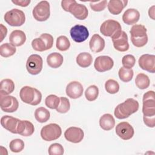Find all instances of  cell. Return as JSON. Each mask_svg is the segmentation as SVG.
I'll return each mask as SVG.
<instances>
[{
    "label": "cell",
    "instance_id": "484cf974",
    "mask_svg": "<svg viewBox=\"0 0 155 155\" xmlns=\"http://www.w3.org/2000/svg\"><path fill=\"white\" fill-rule=\"evenodd\" d=\"M63 61V56L58 52L50 53L47 57V62L48 65L53 68H57L61 67Z\"/></svg>",
    "mask_w": 155,
    "mask_h": 155
},
{
    "label": "cell",
    "instance_id": "4fadbf2b",
    "mask_svg": "<svg viewBox=\"0 0 155 155\" xmlns=\"http://www.w3.org/2000/svg\"><path fill=\"white\" fill-rule=\"evenodd\" d=\"M79 20L85 19L88 15V10L85 5L78 3L75 0L70 5L68 12Z\"/></svg>",
    "mask_w": 155,
    "mask_h": 155
},
{
    "label": "cell",
    "instance_id": "52a82bcc",
    "mask_svg": "<svg viewBox=\"0 0 155 155\" xmlns=\"http://www.w3.org/2000/svg\"><path fill=\"white\" fill-rule=\"evenodd\" d=\"M33 16L38 21H47L50 16V4L47 1H42L38 3L32 11Z\"/></svg>",
    "mask_w": 155,
    "mask_h": 155
},
{
    "label": "cell",
    "instance_id": "d4e9b609",
    "mask_svg": "<svg viewBox=\"0 0 155 155\" xmlns=\"http://www.w3.org/2000/svg\"><path fill=\"white\" fill-rule=\"evenodd\" d=\"M99 125L104 130H111L115 125L114 118L111 114H104L99 119Z\"/></svg>",
    "mask_w": 155,
    "mask_h": 155
},
{
    "label": "cell",
    "instance_id": "8d00e7d4",
    "mask_svg": "<svg viewBox=\"0 0 155 155\" xmlns=\"http://www.w3.org/2000/svg\"><path fill=\"white\" fill-rule=\"evenodd\" d=\"M24 142L21 139H15L10 142L9 148L13 153H19L24 148Z\"/></svg>",
    "mask_w": 155,
    "mask_h": 155
},
{
    "label": "cell",
    "instance_id": "74e56055",
    "mask_svg": "<svg viewBox=\"0 0 155 155\" xmlns=\"http://www.w3.org/2000/svg\"><path fill=\"white\" fill-rule=\"evenodd\" d=\"M70 108V103L69 100L65 97H60V103L56 108V111L60 113H66Z\"/></svg>",
    "mask_w": 155,
    "mask_h": 155
},
{
    "label": "cell",
    "instance_id": "3957f363",
    "mask_svg": "<svg viewBox=\"0 0 155 155\" xmlns=\"http://www.w3.org/2000/svg\"><path fill=\"white\" fill-rule=\"evenodd\" d=\"M19 96L22 102L34 106L39 104L42 100L41 91L30 86L23 87L20 90Z\"/></svg>",
    "mask_w": 155,
    "mask_h": 155
},
{
    "label": "cell",
    "instance_id": "4316f807",
    "mask_svg": "<svg viewBox=\"0 0 155 155\" xmlns=\"http://www.w3.org/2000/svg\"><path fill=\"white\" fill-rule=\"evenodd\" d=\"M15 90V84L12 79H4L0 83V95H8Z\"/></svg>",
    "mask_w": 155,
    "mask_h": 155
},
{
    "label": "cell",
    "instance_id": "7a4b0ae2",
    "mask_svg": "<svg viewBox=\"0 0 155 155\" xmlns=\"http://www.w3.org/2000/svg\"><path fill=\"white\" fill-rule=\"evenodd\" d=\"M147 31V28L142 24H134L131 27L130 33L133 45L136 47H142L147 44L148 36Z\"/></svg>",
    "mask_w": 155,
    "mask_h": 155
},
{
    "label": "cell",
    "instance_id": "ac0fdd59",
    "mask_svg": "<svg viewBox=\"0 0 155 155\" xmlns=\"http://www.w3.org/2000/svg\"><path fill=\"white\" fill-rule=\"evenodd\" d=\"M19 119L11 116H3L1 118L2 127L13 134H17V128Z\"/></svg>",
    "mask_w": 155,
    "mask_h": 155
},
{
    "label": "cell",
    "instance_id": "b9f144b4",
    "mask_svg": "<svg viewBox=\"0 0 155 155\" xmlns=\"http://www.w3.org/2000/svg\"><path fill=\"white\" fill-rule=\"evenodd\" d=\"M107 5V1H99L90 2V8L94 12H101L104 10Z\"/></svg>",
    "mask_w": 155,
    "mask_h": 155
},
{
    "label": "cell",
    "instance_id": "2e32d148",
    "mask_svg": "<svg viewBox=\"0 0 155 155\" xmlns=\"http://www.w3.org/2000/svg\"><path fill=\"white\" fill-rule=\"evenodd\" d=\"M139 67L143 70L151 73L155 72V56L154 54H144L139 59Z\"/></svg>",
    "mask_w": 155,
    "mask_h": 155
},
{
    "label": "cell",
    "instance_id": "f6af8a7d",
    "mask_svg": "<svg viewBox=\"0 0 155 155\" xmlns=\"http://www.w3.org/2000/svg\"><path fill=\"white\" fill-rule=\"evenodd\" d=\"M12 2L16 4V5H19L22 7H27L30 3L31 2L30 0H17V1H12Z\"/></svg>",
    "mask_w": 155,
    "mask_h": 155
},
{
    "label": "cell",
    "instance_id": "d590c367",
    "mask_svg": "<svg viewBox=\"0 0 155 155\" xmlns=\"http://www.w3.org/2000/svg\"><path fill=\"white\" fill-rule=\"evenodd\" d=\"M60 103V98L55 94H50L45 99V105L50 109H56Z\"/></svg>",
    "mask_w": 155,
    "mask_h": 155
},
{
    "label": "cell",
    "instance_id": "e575fe53",
    "mask_svg": "<svg viewBox=\"0 0 155 155\" xmlns=\"http://www.w3.org/2000/svg\"><path fill=\"white\" fill-rule=\"evenodd\" d=\"M105 89L110 94H116L119 90V84L116 81L110 79L105 83Z\"/></svg>",
    "mask_w": 155,
    "mask_h": 155
},
{
    "label": "cell",
    "instance_id": "30bf717a",
    "mask_svg": "<svg viewBox=\"0 0 155 155\" xmlns=\"http://www.w3.org/2000/svg\"><path fill=\"white\" fill-rule=\"evenodd\" d=\"M1 109L6 113H13L19 107L17 99L10 95H0Z\"/></svg>",
    "mask_w": 155,
    "mask_h": 155
},
{
    "label": "cell",
    "instance_id": "5b68a950",
    "mask_svg": "<svg viewBox=\"0 0 155 155\" xmlns=\"http://www.w3.org/2000/svg\"><path fill=\"white\" fill-rule=\"evenodd\" d=\"M4 19L9 25L19 27L24 24L25 15L23 11L18 8H13L5 13Z\"/></svg>",
    "mask_w": 155,
    "mask_h": 155
},
{
    "label": "cell",
    "instance_id": "9c48e42d",
    "mask_svg": "<svg viewBox=\"0 0 155 155\" xmlns=\"http://www.w3.org/2000/svg\"><path fill=\"white\" fill-rule=\"evenodd\" d=\"M43 67V60L41 56L37 54L30 55L26 62V68L27 71L32 74H38L42 70Z\"/></svg>",
    "mask_w": 155,
    "mask_h": 155
},
{
    "label": "cell",
    "instance_id": "603a6c76",
    "mask_svg": "<svg viewBox=\"0 0 155 155\" xmlns=\"http://www.w3.org/2000/svg\"><path fill=\"white\" fill-rule=\"evenodd\" d=\"M127 4L128 1L127 0H110L107 4V7L110 13L117 15L122 12Z\"/></svg>",
    "mask_w": 155,
    "mask_h": 155
},
{
    "label": "cell",
    "instance_id": "ab89813d",
    "mask_svg": "<svg viewBox=\"0 0 155 155\" xmlns=\"http://www.w3.org/2000/svg\"><path fill=\"white\" fill-rule=\"evenodd\" d=\"M48 152L50 155H62L64 154V150L61 144L54 143L50 145Z\"/></svg>",
    "mask_w": 155,
    "mask_h": 155
},
{
    "label": "cell",
    "instance_id": "60d3db41",
    "mask_svg": "<svg viewBox=\"0 0 155 155\" xmlns=\"http://www.w3.org/2000/svg\"><path fill=\"white\" fill-rule=\"evenodd\" d=\"M136 63V58L132 54L125 55L122 59V64L123 67L127 68H133Z\"/></svg>",
    "mask_w": 155,
    "mask_h": 155
},
{
    "label": "cell",
    "instance_id": "8fae6325",
    "mask_svg": "<svg viewBox=\"0 0 155 155\" xmlns=\"http://www.w3.org/2000/svg\"><path fill=\"white\" fill-rule=\"evenodd\" d=\"M70 34L72 39L78 43L85 41L89 36V31L87 28L79 24L72 27L70 30Z\"/></svg>",
    "mask_w": 155,
    "mask_h": 155
},
{
    "label": "cell",
    "instance_id": "c3c4849f",
    "mask_svg": "<svg viewBox=\"0 0 155 155\" xmlns=\"http://www.w3.org/2000/svg\"><path fill=\"white\" fill-rule=\"evenodd\" d=\"M154 8L155 6L153 5L151 6L149 10H148V15L150 18H151L153 20H154Z\"/></svg>",
    "mask_w": 155,
    "mask_h": 155
},
{
    "label": "cell",
    "instance_id": "836d02e7",
    "mask_svg": "<svg viewBox=\"0 0 155 155\" xmlns=\"http://www.w3.org/2000/svg\"><path fill=\"white\" fill-rule=\"evenodd\" d=\"M56 46L60 51H67L70 47V42L65 36H60L56 39Z\"/></svg>",
    "mask_w": 155,
    "mask_h": 155
},
{
    "label": "cell",
    "instance_id": "1f68e13d",
    "mask_svg": "<svg viewBox=\"0 0 155 155\" xmlns=\"http://www.w3.org/2000/svg\"><path fill=\"white\" fill-rule=\"evenodd\" d=\"M118 75L122 81L124 82H128L133 79L134 72L131 68H127L122 67L119 70Z\"/></svg>",
    "mask_w": 155,
    "mask_h": 155
},
{
    "label": "cell",
    "instance_id": "ffe728a7",
    "mask_svg": "<svg viewBox=\"0 0 155 155\" xmlns=\"http://www.w3.org/2000/svg\"><path fill=\"white\" fill-rule=\"evenodd\" d=\"M34 131V125L30 121L27 120H19L17 128V134L27 137L31 136Z\"/></svg>",
    "mask_w": 155,
    "mask_h": 155
},
{
    "label": "cell",
    "instance_id": "ba28073f",
    "mask_svg": "<svg viewBox=\"0 0 155 155\" xmlns=\"http://www.w3.org/2000/svg\"><path fill=\"white\" fill-rule=\"evenodd\" d=\"M155 94L154 91H148L143 96L142 113L143 116H155Z\"/></svg>",
    "mask_w": 155,
    "mask_h": 155
},
{
    "label": "cell",
    "instance_id": "4dcf8cb0",
    "mask_svg": "<svg viewBox=\"0 0 155 155\" xmlns=\"http://www.w3.org/2000/svg\"><path fill=\"white\" fill-rule=\"evenodd\" d=\"M16 51L15 47L10 43H4L0 46V55L4 58H8L13 56Z\"/></svg>",
    "mask_w": 155,
    "mask_h": 155
},
{
    "label": "cell",
    "instance_id": "9a60e30c",
    "mask_svg": "<svg viewBox=\"0 0 155 155\" xmlns=\"http://www.w3.org/2000/svg\"><path fill=\"white\" fill-rule=\"evenodd\" d=\"M64 137L68 142L78 143L81 142L84 139V133L81 128L71 127L65 130Z\"/></svg>",
    "mask_w": 155,
    "mask_h": 155
},
{
    "label": "cell",
    "instance_id": "f35d334b",
    "mask_svg": "<svg viewBox=\"0 0 155 155\" xmlns=\"http://www.w3.org/2000/svg\"><path fill=\"white\" fill-rule=\"evenodd\" d=\"M31 46L32 48L37 51L41 52L47 50L46 45L43 39L41 38H37L34 39L31 41Z\"/></svg>",
    "mask_w": 155,
    "mask_h": 155
},
{
    "label": "cell",
    "instance_id": "7bdbcfd3",
    "mask_svg": "<svg viewBox=\"0 0 155 155\" xmlns=\"http://www.w3.org/2000/svg\"><path fill=\"white\" fill-rule=\"evenodd\" d=\"M39 38L42 39L43 41H44V42L46 45L47 50L51 48V47H53V41L54 40H53V36L50 34L43 33L40 36Z\"/></svg>",
    "mask_w": 155,
    "mask_h": 155
},
{
    "label": "cell",
    "instance_id": "83f0119b",
    "mask_svg": "<svg viewBox=\"0 0 155 155\" xmlns=\"http://www.w3.org/2000/svg\"><path fill=\"white\" fill-rule=\"evenodd\" d=\"M93 61L92 56L87 52L79 53L76 57V63L82 68H87L91 65Z\"/></svg>",
    "mask_w": 155,
    "mask_h": 155
},
{
    "label": "cell",
    "instance_id": "d6a6232c",
    "mask_svg": "<svg viewBox=\"0 0 155 155\" xmlns=\"http://www.w3.org/2000/svg\"><path fill=\"white\" fill-rule=\"evenodd\" d=\"M99 95V89L96 85H91L89 86L85 91V98L88 101H95Z\"/></svg>",
    "mask_w": 155,
    "mask_h": 155
},
{
    "label": "cell",
    "instance_id": "cb8c5ba5",
    "mask_svg": "<svg viewBox=\"0 0 155 155\" xmlns=\"http://www.w3.org/2000/svg\"><path fill=\"white\" fill-rule=\"evenodd\" d=\"M105 45L104 39L98 34L93 35L89 42L90 48L94 53L102 51L105 48Z\"/></svg>",
    "mask_w": 155,
    "mask_h": 155
},
{
    "label": "cell",
    "instance_id": "8992f818",
    "mask_svg": "<svg viewBox=\"0 0 155 155\" xmlns=\"http://www.w3.org/2000/svg\"><path fill=\"white\" fill-rule=\"evenodd\" d=\"M40 134L44 140L52 141L60 137L62 134V130L57 124H49L42 128Z\"/></svg>",
    "mask_w": 155,
    "mask_h": 155
},
{
    "label": "cell",
    "instance_id": "ee69618b",
    "mask_svg": "<svg viewBox=\"0 0 155 155\" xmlns=\"http://www.w3.org/2000/svg\"><path fill=\"white\" fill-rule=\"evenodd\" d=\"M143 120L144 124L150 128H154L155 126V116L148 117V116H143Z\"/></svg>",
    "mask_w": 155,
    "mask_h": 155
},
{
    "label": "cell",
    "instance_id": "6da1fadb",
    "mask_svg": "<svg viewBox=\"0 0 155 155\" xmlns=\"http://www.w3.org/2000/svg\"><path fill=\"white\" fill-rule=\"evenodd\" d=\"M139 107V104L137 101L133 98H128L124 102L117 105L114 114L119 119H125L137 111Z\"/></svg>",
    "mask_w": 155,
    "mask_h": 155
},
{
    "label": "cell",
    "instance_id": "d6986e66",
    "mask_svg": "<svg viewBox=\"0 0 155 155\" xmlns=\"http://www.w3.org/2000/svg\"><path fill=\"white\" fill-rule=\"evenodd\" d=\"M112 42L114 48L119 51L124 52L129 49L128 36L124 31H122L120 35L118 38L112 39Z\"/></svg>",
    "mask_w": 155,
    "mask_h": 155
},
{
    "label": "cell",
    "instance_id": "44dd1931",
    "mask_svg": "<svg viewBox=\"0 0 155 155\" xmlns=\"http://www.w3.org/2000/svg\"><path fill=\"white\" fill-rule=\"evenodd\" d=\"M139 18L140 13L135 8L127 9L122 15V21L127 25L135 24L139 21Z\"/></svg>",
    "mask_w": 155,
    "mask_h": 155
},
{
    "label": "cell",
    "instance_id": "f1b7e54d",
    "mask_svg": "<svg viewBox=\"0 0 155 155\" xmlns=\"http://www.w3.org/2000/svg\"><path fill=\"white\" fill-rule=\"evenodd\" d=\"M35 117L40 123H44L48 121L50 117V111L44 107H39L35 111Z\"/></svg>",
    "mask_w": 155,
    "mask_h": 155
},
{
    "label": "cell",
    "instance_id": "277c9868",
    "mask_svg": "<svg viewBox=\"0 0 155 155\" xmlns=\"http://www.w3.org/2000/svg\"><path fill=\"white\" fill-rule=\"evenodd\" d=\"M100 32L105 36L110 37L112 39L118 38L122 33L120 23L113 19L105 21L100 27Z\"/></svg>",
    "mask_w": 155,
    "mask_h": 155
},
{
    "label": "cell",
    "instance_id": "7c38bea8",
    "mask_svg": "<svg viewBox=\"0 0 155 155\" xmlns=\"http://www.w3.org/2000/svg\"><path fill=\"white\" fill-rule=\"evenodd\" d=\"M115 131L116 134L125 140L131 139L134 134L133 127L127 122L119 123L116 127Z\"/></svg>",
    "mask_w": 155,
    "mask_h": 155
},
{
    "label": "cell",
    "instance_id": "7402d4cb",
    "mask_svg": "<svg viewBox=\"0 0 155 155\" xmlns=\"http://www.w3.org/2000/svg\"><path fill=\"white\" fill-rule=\"evenodd\" d=\"M10 43L14 47H20L24 44L26 41L25 33L20 30H13L9 36Z\"/></svg>",
    "mask_w": 155,
    "mask_h": 155
},
{
    "label": "cell",
    "instance_id": "e0dca14e",
    "mask_svg": "<svg viewBox=\"0 0 155 155\" xmlns=\"http://www.w3.org/2000/svg\"><path fill=\"white\" fill-rule=\"evenodd\" d=\"M66 94L71 99H78L80 97L84 92L82 85L78 81L70 82L66 87Z\"/></svg>",
    "mask_w": 155,
    "mask_h": 155
},
{
    "label": "cell",
    "instance_id": "5bb4252c",
    "mask_svg": "<svg viewBox=\"0 0 155 155\" xmlns=\"http://www.w3.org/2000/svg\"><path fill=\"white\" fill-rule=\"evenodd\" d=\"M114 65V61L108 56H99L94 61V67L98 72H105L110 70Z\"/></svg>",
    "mask_w": 155,
    "mask_h": 155
},
{
    "label": "cell",
    "instance_id": "bcb514c9",
    "mask_svg": "<svg viewBox=\"0 0 155 155\" xmlns=\"http://www.w3.org/2000/svg\"><path fill=\"white\" fill-rule=\"evenodd\" d=\"M0 28H1V40L0 42H2L4 38L7 36V29L5 26H4L2 24H0Z\"/></svg>",
    "mask_w": 155,
    "mask_h": 155
},
{
    "label": "cell",
    "instance_id": "f546056e",
    "mask_svg": "<svg viewBox=\"0 0 155 155\" xmlns=\"http://www.w3.org/2000/svg\"><path fill=\"white\" fill-rule=\"evenodd\" d=\"M135 84L138 88L144 90L150 86V80L147 74L140 73L136 76L135 79Z\"/></svg>",
    "mask_w": 155,
    "mask_h": 155
},
{
    "label": "cell",
    "instance_id": "7dc6e473",
    "mask_svg": "<svg viewBox=\"0 0 155 155\" xmlns=\"http://www.w3.org/2000/svg\"><path fill=\"white\" fill-rule=\"evenodd\" d=\"M73 2V0H62L61 1V7L65 11L68 12V7Z\"/></svg>",
    "mask_w": 155,
    "mask_h": 155
}]
</instances>
